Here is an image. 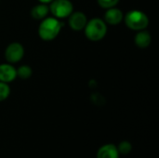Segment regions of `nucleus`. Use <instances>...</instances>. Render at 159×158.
Listing matches in <instances>:
<instances>
[{"instance_id":"nucleus-10","label":"nucleus","mask_w":159,"mask_h":158,"mask_svg":"<svg viewBox=\"0 0 159 158\" xmlns=\"http://www.w3.org/2000/svg\"><path fill=\"white\" fill-rule=\"evenodd\" d=\"M97 158H119L117 147L111 143L102 145L97 152Z\"/></svg>"},{"instance_id":"nucleus-7","label":"nucleus","mask_w":159,"mask_h":158,"mask_svg":"<svg viewBox=\"0 0 159 158\" xmlns=\"http://www.w3.org/2000/svg\"><path fill=\"white\" fill-rule=\"evenodd\" d=\"M123 19H124V13L122 12L121 9L116 7L107 8L103 17V20L105 21L106 24L109 25H118L119 23H121Z\"/></svg>"},{"instance_id":"nucleus-14","label":"nucleus","mask_w":159,"mask_h":158,"mask_svg":"<svg viewBox=\"0 0 159 158\" xmlns=\"http://www.w3.org/2000/svg\"><path fill=\"white\" fill-rule=\"evenodd\" d=\"M118 153L122 154V155H128L131 152L132 150V146L131 143L129 142H122L119 143V146L117 147Z\"/></svg>"},{"instance_id":"nucleus-12","label":"nucleus","mask_w":159,"mask_h":158,"mask_svg":"<svg viewBox=\"0 0 159 158\" xmlns=\"http://www.w3.org/2000/svg\"><path fill=\"white\" fill-rule=\"evenodd\" d=\"M17 70V77H20V79H28L33 74V70L29 65H20Z\"/></svg>"},{"instance_id":"nucleus-6","label":"nucleus","mask_w":159,"mask_h":158,"mask_svg":"<svg viewBox=\"0 0 159 158\" xmlns=\"http://www.w3.org/2000/svg\"><path fill=\"white\" fill-rule=\"evenodd\" d=\"M68 24L73 31H82L84 30L87 22L88 18L86 14L82 11H75L72 12L71 15L68 17Z\"/></svg>"},{"instance_id":"nucleus-11","label":"nucleus","mask_w":159,"mask_h":158,"mask_svg":"<svg viewBox=\"0 0 159 158\" xmlns=\"http://www.w3.org/2000/svg\"><path fill=\"white\" fill-rule=\"evenodd\" d=\"M48 13H49L48 5L43 3H39L38 5L33 7L31 9L32 18L37 20H42L43 19L48 16Z\"/></svg>"},{"instance_id":"nucleus-16","label":"nucleus","mask_w":159,"mask_h":158,"mask_svg":"<svg viewBox=\"0 0 159 158\" xmlns=\"http://www.w3.org/2000/svg\"><path fill=\"white\" fill-rule=\"evenodd\" d=\"M40 3H43V4H47V5H48L50 2H52L53 0H38Z\"/></svg>"},{"instance_id":"nucleus-15","label":"nucleus","mask_w":159,"mask_h":158,"mask_svg":"<svg viewBox=\"0 0 159 158\" xmlns=\"http://www.w3.org/2000/svg\"><path fill=\"white\" fill-rule=\"evenodd\" d=\"M97 3L101 7L107 9L116 7V5L119 3V0H97Z\"/></svg>"},{"instance_id":"nucleus-4","label":"nucleus","mask_w":159,"mask_h":158,"mask_svg":"<svg viewBox=\"0 0 159 158\" xmlns=\"http://www.w3.org/2000/svg\"><path fill=\"white\" fill-rule=\"evenodd\" d=\"M48 8L53 17L61 20L71 15L74 11V5L70 0H53L49 3Z\"/></svg>"},{"instance_id":"nucleus-8","label":"nucleus","mask_w":159,"mask_h":158,"mask_svg":"<svg viewBox=\"0 0 159 158\" xmlns=\"http://www.w3.org/2000/svg\"><path fill=\"white\" fill-rule=\"evenodd\" d=\"M17 77V70L11 63L0 64V81L5 83H10Z\"/></svg>"},{"instance_id":"nucleus-9","label":"nucleus","mask_w":159,"mask_h":158,"mask_svg":"<svg viewBox=\"0 0 159 158\" xmlns=\"http://www.w3.org/2000/svg\"><path fill=\"white\" fill-rule=\"evenodd\" d=\"M151 42H152L151 34L148 31H146V29L138 31L134 36V43L140 48L148 47L150 46Z\"/></svg>"},{"instance_id":"nucleus-3","label":"nucleus","mask_w":159,"mask_h":158,"mask_svg":"<svg viewBox=\"0 0 159 158\" xmlns=\"http://www.w3.org/2000/svg\"><path fill=\"white\" fill-rule=\"evenodd\" d=\"M124 21L128 28L133 31L144 30L149 25L148 16L142 10L132 9L124 15Z\"/></svg>"},{"instance_id":"nucleus-5","label":"nucleus","mask_w":159,"mask_h":158,"mask_svg":"<svg viewBox=\"0 0 159 158\" xmlns=\"http://www.w3.org/2000/svg\"><path fill=\"white\" fill-rule=\"evenodd\" d=\"M24 56V47L19 42H12L6 47L5 59L8 63L14 64L22 60Z\"/></svg>"},{"instance_id":"nucleus-13","label":"nucleus","mask_w":159,"mask_h":158,"mask_svg":"<svg viewBox=\"0 0 159 158\" xmlns=\"http://www.w3.org/2000/svg\"><path fill=\"white\" fill-rule=\"evenodd\" d=\"M10 94V87L7 83L0 81V102H3L8 98Z\"/></svg>"},{"instance_id":"nucleus-2","label":"nucleus","mask_w":159,"mask_h":158,"mask_svg":"<svg viewBox=\"0 0 159 158\" xmlns=\"http://www.w3.org/2000/svg\"><path fill=\"white\" fill-rule=\"evenodd\" d=\"M86 37L92 42L102 40L107 34V24L102 19L93 18L88 20L84 28Z\"/></svg>"},{"instance_id":"nucleus-1","label":"nucleus","mask_w":159,"mask_h":158,"mask_svg":"<svg viewBox=\"0 0 159 158\" xmlns=\"http://www.w3.org/2000/svg\"><path fill=\"white\" fill-rule=\"evenodd\" d=\"M62 24L59 19L55 17H46L38 26V35L44 41H52L61 33Z\"/></svg>"}]
</instances>
